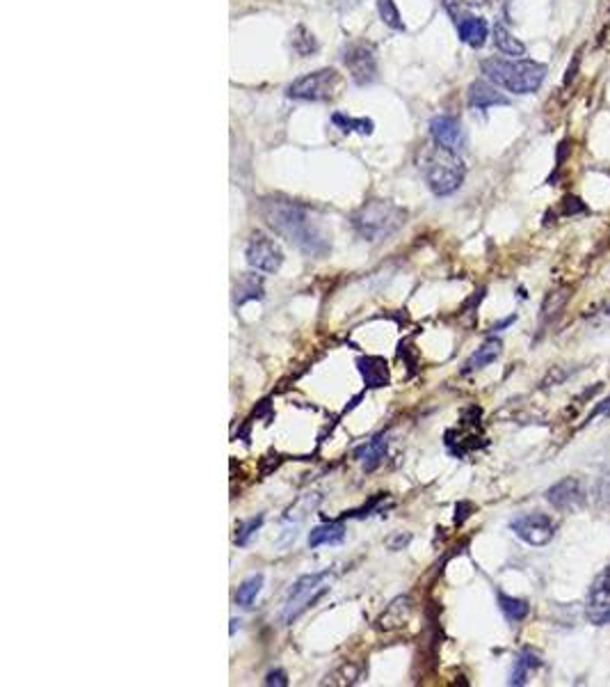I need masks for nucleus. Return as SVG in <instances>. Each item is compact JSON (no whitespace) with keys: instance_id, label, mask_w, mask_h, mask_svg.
<instances>
[{"instance_id":"1","label":"nucleus","mask_w":610,"mask_h":687,"mask_svg":"<svg viewBox=\"0 0 610 687\" xmlns=\"http://www.w3.org/2000/svg\"><path fill=\"white\" fill-rule=\"evenodd\" d=\"M261 216L275 230V234L286 239L288 243L300 248L306 255L320 257L329 250L327 236L320 231V227L311 218L309 209L302 207V204L279 198L263 200Z\"/></svg>"},{"instance_id":"2","label":"nucleus","mask_w":610,"mask_h":687,"mask_svg":"<svg viewBox=\"0 0 610 687\" xmlns=\"http://www.w3.org/2000/svg\"><path fill=\"white\" fill-rule=\"evenodd\" d=\"M480 72L485 74L487 81L512 94H533L547 78V67L533 60L487 58L480 63Z\"/></svg>"},{"instance_id":"3","label":"nucleus","mask_w":610,"mask_h":687,"mask_svg":"<svg viewBox=\"0 0 610 687\" xmlns=\"http://www.w3.org/2000/svg\"><path fill=\"white\" fill-rule=\"evenodd\" d=\"M407 213L401 207H396L393 202H386V200H375V202H368L359 209L353 216V227L363 240H375L386 239L392 236L393 231L401 230L405 225Z\"/></svg>"},{"instance_id":"4","label":"nucleus","mask_w":610,"mask_h":687,"mask_svg":"<svg viewBox=\"0 0 610 687\" xmlns=\"http://www.w3.org/2000/svg\"><path fill=\"white\" fill-rule=\"evenodd\" d=\"M423 174L430 191L434 195H439V198H443V195H450V192H455L462 186L464 177H467V168H464V161L460 159L458 152L434 147L425 156Z\"/></svg>"},{"instance_id":"5","label":"nucleus","mask_w":610,"mask_h":687,"mask_svg":"<svg viewBox=\"0 0 610 687\" xmlns=\"http://www.w3.org/2000/svg\"><path fill=\"white\" fill-rule=\"evenodd\" d=\"M329 584V571L323 573H311V575H302L300 580L293 584L291 594L286 596V603H284V612L282 619L284 623H293L295 619H300L324 592H327Z\"/></svg>"},{"instance_id":"6","label":"nucleus","mask_w":610,"mask_h":687,"mask_svg":"<svg viewBox=\"0 0 610 687\" xmlns=\"http://www.w3.org/2000/svg\"><path fill=\"white\" fill-rule=\"evenodd\" d=\"M339 85L341 76L336 69H318V72H311L291 83L288 96L297 102H329V99H334Z\"/></svg>"},{"instance_id":"7","label":"nucleus","mask_w":610,"mask_h":687,"mask_svg":"<svg viewBox=\"0 0 610 687\" xmlns=\"http://www.w3.org/2000/svg\"><path fill=\"white\" fill-rule=\"evenodd\" d=\"M245 257H247V264L254 270H261V273H276L284 264L282 248L272 239H267L263 231H254L247 243V250H245Z\"/></svg>"},{"instance_id":"8","label":"nucleus","mask_w":610,"mask_h":687,"mask_svg":"<svg viewBox=\"0 0 610 687\" xmlns=\"http://www.w3.org/2000/svg\"><path fill=\"white\" fill-rule=\"evenodd\" d=\"M510 527L524 544L542 548V545L551 544L558 525L553 523V518H548L547 514H526L512 520Z\"/></svg>"},{"instance_id":"9","label":"nucleus","mask_w":610,"mask_h":687,"mask_svg":"<svg viewBox=\"0 0 610 687\" xmlns=\"http://www.w3.org/2000/svg\"><path fill=\"white\" fill-rule=\"evenodd\" d=\"M344 64L357 85H371L377 78L375 48L371 44H350L344 51Z\"/></svg>"},{"instance_id":"10","label":"nucleus","mask_w":610,"mask_h":687,"mask_svg":"<svg viewBox=\"0 0 610 687\" xmlns=\"http://www.w3.org/2000/svg\"><path fill=\"white\" fill-rule=\"evenodd\" d=\"M586 616L595 625H610V564L592 582L586 598Z\"/></svg>"},{"instance_id":"11","label":"nucleus","mask_w":610,"mask_h":687,"mask_svg":"<svg viewBox=\"0 0 610 687\" xmlns=\"http://www.w3.org/2000/svg\"><path fill=\"white\" fill-rule=\"evenodd\" d=\"M547 502L558 511H576L586 505V488L576 476H567L547 490Z\"/></svg>"},{"instance_id":"12","label":"nucleus","mask_w":610,"mask_h":687,"mask_svg":"<svg viewBox=\"0 0 610 687\" xmlns=\"http://www.w3.org/2000/svg\"><path fill=\"white\" fill-rule=\"evenodd\" d=\"M430 133H432V140L437 147H443V150H450V152L462 150L464 131L458 117H453V115L434 117V120L430 122Z\"/></svg>"},{"instance_id":"13","label":"nucleus","mask_w":610,"mask_h":687,"mask_svg":"<svg viewBox=\"0 0 610 687\" xmlns=\"http://www.w3.org/2000/svg\"><path fill=\"white\" fill-rule=\"evenodd\" d=\"M510 99L503 96L501 92L496 90L494 85L485 81H476L469 85V106L476 108V111H487V108L494 106H508Z\"/></svg>"},{"instance_id":"14","label":"nucleus","mask_w":610,"mask_h":687,"mask_svg":"<svg viewBox=\"0 0 610 687\" xmlns=\"http://www.w3.org/2000/svg\"><path fill=\"white\" fill-rule=\"evenodd\" d=\"M455 24H458L460 39H462L464 44H469L471 48L485 46L487 37H489V25H487L485 19L473 15H462Z\"/></svg>"},{"instance_id":"15","label":"nucleus","mask_w":610,"mask_h":687,"mask_svg":"<svg viewBox=\"0 0 610 687\" xmlns=\"http://www.w3.org/2000/svg\"><path fill=\"white\" fill-rule=\"evenodd\" d=\"M357 367L368 388H384L389 383V365H386L384 358H359Z\"/></svg>"},{"instance_id":"16","label":"nucleus","mask_w":610,"mask_h":687,"mask_svg":"<svg viewBox=\"0 0 610 687\" xmlns=\"http://www.w3.org/2000/svg\"><path fill=\"white\" fill-rule=\"evenodd\" d=\"M501 351H503V341L499 339V337H489V339H485V344H482V347L467 360V365H464V374H469V371H478V369H482V367L491 365L494 360H499Z\"/></svg>"},{"instance_id":"17","label":"nucleus","mask_w":610,"mask_h":687,"mask_svg":"<svg viewBox=\"0 0 610 687\" xmlns=\"http://www.w3.org/2000/svg\"><path fill=\"white\" fill-rule=\"evenodd\" d=\"M539 667H542V658H539V653H535L533 649H524L519 653V658H517L515 669H512L510 685H526L530 673Z\"/></svg>"},{"instance_id":"18","label":"nucleus","mask_w":610,"mask_h":687,"mask_svg":"<svg viewBox=\"0 0 610 687\" xmlns=\"http://www.w3.org/2000/svg\"><path fill=\"white\" fill-rule=\"evenodd\" d=\"M384 454H386V436L384 433H380V436H375L373 440H368L366 445H362V447L354 452V456L362 458L366 472H373L382 463Z\"/></svg>"},{"instance_id":"19","label":"nucleus","mask_w":610,"mask_h":687,"mask_svg":"<svg viewBox=\"0 0 610 687\" xmlns=\"http://www.w3.org/2000/svg\"><path fill=\"white\" fill-rule=\"evenodd\" d=\"M345 538V527L339 523L320 525V527L311 529L309 545L311 548H320V545H336Z\"/></svg>"},{"instance_id":"20","label":"nucleus","mask_w":610,"mask_h":687,"mask_svg":"<svg viewBox=\"0 0 610 687\" xmlns=\"http://www.w3.org/2000/svg\"><path fill=\"white\" fill-rule=\"evenodd\" d=\"M494 44L501 54L512 55V58H521V55H526L524 42H519V39H517L515 34H512L510 30L501 24V21L494 24Z\"/></svg>"},{"instance_id":"21","label":"nucleus","mask_w":610,"mask_h":687,"mask_svg":"<svg viewBox=\"0 0 610 687\" xmlns=\"http://www.w3.org/2000/svg\"><path fill=\"white\" fill-rule=\"evenodd\" d=\"M254 299H263V280L258 275H245L236 287V305H245Z\"/></svg>"},{"instance_id":"22","label":"nucleus","mask_w":610,"mask_h":687,"mask_svg":"<svg viewBox=\"0 0 610 687\" xmlns=\"http://www.w3.org/2000/svg\"><path fill=\"white\" fill-rule=\"evenodd\" d=\"M499 607H501V612L506 614V619L515 621V623L517 621H524L530 612L528 603L521 601V598L506 596L503 592H499Z\"/></svg>"},{"instance_id":"23","label":"nucleus","mask_w":610,"mask_h":687,"mask_svg":"<svg viewBox=\"0 0 610 687\" xmlns=\"http://www.w3.org/2000/svg\"><path fill=\"white\" fill-rule=\"evenodd\" d=\"M263 586V575H252L238 586V592H236V603L240 607H252V603L257 601V596L261 594Z\"/></svg>"},{"instance_id":"24","label":"nucleus","mask_w":610,"mask_h":687,"mask_svg":"<svg viewBox=\"0 0 610 687\" xmlns=\"http://www.w3.org/2000/svg\"><path fill=\"white\" fill-rule=\"evenodd\" d=\"M291 46L300 58H306V55L318 51V44H315L314 34H311L305 25H297L295 28V33H293V39H291Z\"/></svg>"},{"instance_id":"25","label":"nucleus","mask_w":610,"mask_h":687,"mask_svg":"<svg viewBox=\"0 0 610 687\" xmlns=\"http://www.w3.org/2000/svg\"><path fill=\"white\" fill-rule=\"evenodd\" d=\"M332 122H334L344 133H353V131H357V133H362V135H371L373 126H375L373 124V120H366V117L354 120V117H345V115H341V113H336V115L332 117Z\"/></svg>"},{"instance_id":"26","label":"nucleus","mask_w":610,"mask_h":687,"mask_svg":"<svg viewBox=\"0 0 610 687\" xmlns=\"http://www.w3.org/2000/svg\"><path fill=\"white\" fill-rule=\"evenodd\" d=\"M377 12H380V19L384 21L389 28L393 30H405V24L401 19V12L396 7V0H377Z\"/></svg>"},{"instance_id":"27","label":"nucleus","mask_w":610,"mask_h":687,"mask_svg":"<svg viewBox=\"0 0 610 687\" xmlns=\"http://www.w3.org/2000/svg\"><path fill=\"white\" fill-rule=\"evenodd\" d=\"M569 299V287H563L558 289V291H551L547 296V300H544L542 305V317L548 319L553 317V314H558V309H563V305L567 303Z\"/></svg>"},{"instance_id":"28","label":"nucleus","mask_w":610,"mask_h":687,"mask_svg":"<svg viewBox=\"0 0 610 687\" xmlns=\"http://www.w3.org/2000/svg\"><path fill=\"white\" fill-rule=\"evenodd\" d=\"M489 0H443V5H446V10L450 12V16H453L455 21L462 16V7H485Z\"/></svg>"},{"instance_id":"29","label":"nucleus","mask_w":610,"mask_h":687,"mask_svg":"<svg viewBox=\"0 0 610 687\" xmlns=\"http://www.w3.org/2000/svg\"><path fill=\"white\" fill-rule=\"evenodd\" d=\"M263 525V515H258V518H252L247 520V523H243L238 527V534H236V544L238 545H247L249 536H254L257 534V529Z\"/></svg>"},{"instance_id":"30","label":"nucleus","mask_w":610,"mask_h":687,"mask_svg":"<svg viewBox=\"0 0 610 687\" xmlns=\"http://www.w3.org/2000/svg\"><path fill=\"white\" fill-rule=\"evenodd\" d=\"M563 211H565V216H574V213L587 211V207L578 198H572V195H567V198L563 200Z\"/></svg>"},{"instance_id":"31","label":"nucleus","mask_w":610,"mask_h":687,"mask_svg":"<svg viewBox=\"0 0 610 687\" xmlns=\"http://www.w3.org/2000/svg\"><path fill=\"white\" fill-rule=\"evenodd\" d=\"M567 376H569V371H560L558 367H553V371H548V376H547V378H544L542 385H544V388H551V383L553 385L563 383V380L567 378Z\"/></svg>"},{"instance_id":"32","label":"nucleus","mask_w":610,"mask_h":687,"mask_svg":"<svg viewBox=\"0 0 610 687\" xmlns=\"http://www.w3.org/2000/svg\"><path fill=\"white\" fill-rule=\"evenodd\" d=\"M266 685H276V687H286L288 685V678L286 673L282 672V669H275V672L267 673L266 678Z\"/></svg>"},{"instance_id":"33","label":"nucleus","mask_w":610,"mask_h":687,"mask_svg":"<svg viewBox=\"0 0 610 687\" xmlns=\"http://www.w3.org/2000/svg\"><path fill=\"white\" fill-rule=\"evenodd\" d=\"M605 413H610V397H608V399H604V401H601V404H599V406H596V408H595V413H592V415H590V417H587V422H592V419H595V417H596V415H605Z\"/></svg>"},{"instance_id":"34","label":"nucleus","mask_w":610,"mask_h":687,"mask_svg":"<svg viewBox=\"0 0 610 687\" xmlns=\"http://www.w3.org/2000/svg\"><path fill=\"white\" fill-rule=\"evenodd\" d=\"M576 69H578V55H576V58H574V64H569L567 76H565V83H567V85L574 81V76H576Z\"/></svg>"},{"instance_id":"35","label":"nucleus","mask_w":610,"mask_h":687,"mask_svg":"<svg viewBox=\"0 0 610 687\" xmlns=\"http://www.w3.org/2000/svg\"><path fill=\"white\" fill-rule=\"evenodd\" d=\"M501 5H503V10H506V15H510V5H512V0H501Z\"/></svg>"},{"instance_id":"36","label":"nucleus","mask_w":610,"mask_h":687,"mask_svg":"<svg viewBox=\"0 0 610 687\" xmlns=\"http://www.w3.org/2000/svg\"><path fill=\"white\" fill-rule=\"evenodd\" d=\"M605 314H608V317H610V303L605 305Z\"/></svg>"}]
</instances>
